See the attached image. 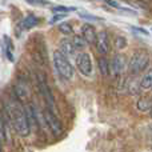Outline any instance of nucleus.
<instances>
[{
  "label": "nucleus",
  "instance_id": "obj_1",
  "mask_svg": "<svg viewBox=\"0 0 152 152\" xmlns=\"http://www.w3.org/2000/svg\"><path fill=\"white\" fill-rule=\"evenodd\" d=\"M10 116L11 121H12L15 131L18 132L20 136H28L31 132V123H29V118L24 108L20 104L15 103L12 107L10 108Z\"/></svg>",
  "mask_w": 152,
  "mask_h": 152
},
{
  "label": "nucleus",
  "instance_id": "obj_2",
  "mask_svg": "<svg viewBox=\"0 0 152 152\" xmlns=\"http://www.w3.org/2000/svg\"><path fill=\"white\" fill-rule=\"evenodd\" d=\"M52 59H53V66H55V69L58 71V74L63 79H66V80H71L74 77V67H72L69 59L66 58L59 50L53 51Z\"/></svg>",
  "mask_w": 152,
  "mask_h": 152
},
{
  "label": "nucleus",
  "instance_id": "obj_3",
  "mask_svg": "<svg viewBox=\"0 0 152 152\" xmlns=\"http://www.w3.org/2000/svg\"><path fill=\"white\" fill-rule=\"evenodd\" d=\"M150 64V55L145 50H137L131 56L128 61V71L131 75H137L143 72Z\"/></svg>",
  "mask_w": 152,
  "mask_h": 152
},
{
  "label": "nucleus",
  "instance_id": "obj_4",
  "mask_svg": "<svg viewBox=\"0 0 152 152\" xmlns=\"http://www.w3.org/2000/svg\"><path fill=\"white\" fill-rule=\"evenodd\" d=\"M76 67L79 72L84 76H91L92 74V60L87 52H80L76 56Z\"/></svg>",
  "mask_w": 152,
  "mask_h": 152
},
{
  "label": "nucleus",
  "instance_id": "obj_5",
  "mask_svg": "<svg viewBox=\"0 0 152 152\" xmlns=\"http://www.w3.org/2000/svg\"><path fill=\"white\" fill-rule=\"evenodd\" d=\"M44 120L45 123H47L48 128L52 131L53 135H59L61 132V123L60 120L58 119V116L53 113L52 110H50V108H47V110L44 111Z\"/></svg>",
  "mask_w": 152,
  "mask_h": 152
},
{
  "label": "nucleus",
  "instance_id": "obj_6",
  "mask_svg": "<svg viewBox=\"0 0 152 152\" xmlns=\"http://www.w3.org/2000/svg\"><path fill=\"white\" fill-rule=\"evenodd\" d=\"M126 67H127V59L124 55H115L112 58V60L110 61V72H112L115 76L121 75L124 71H126Z\"/></svg>",
  "mask_w": 152,
  "mask_h": 152
},
{
  "label": "nucleus",
  "instance_id": "obj_7",
  "mask_svg": "<svg viewBox=\"0 0 152 152\" xmlns=\"http://www.w3.org/2000/svg\"><path fill=\"white\" fill-rule=\"evenodd\" d=\"M95 45H96V50L100 55H107V53L110 52V39H108L107 32L102 31L96 35Z\"/></svg>",
  "mask_w": 152,
  "mask_h": 152
},
{
  "label": "nucleus",
  "instance_id": "obj_8",
  "mask_svg": "<svg viewBox=\"0 0 152 152\" xmlns=\"http://www.w3.org/2000/svg\"><path fill=\"white\" fill-rule=\"evenodd\" d=\"M15 94H16V96H18V99L20 100V102H26V100L31 96V88H29V86L27 84V81L20 80V79L16 81Z\"/></svg>",
  "mask_w": 152,
  "mask_h": 152
},
{
  "label": "nucleus",
  "instance_id": "obj_9",
  "mask_svg": "<svg viewBox=\"0 0 152 152\" xmlns=\"http://www.w3.org/2000/svg\"><path fill=\"white\" fill-rule=\"evenodd\" d=\"M40 92H42L43 97L45 99V102H47L48 104V108L50 110H53V104H55V100H53V96L52 94H51V89L50 87H48L47 81H45V77L44 76H40Z\"/></svg>",
  "mask_w": 152,
  "mask_h": 152
},
{
  "label": "nucleus",
  "instance_id": "obj_10",
  "mask_svg": "<svg viewBox=\"0 0 152 152\" xmlns=\"http://www.w3.org/2000/svg\"><path fill=\"white\" fill-rule=\"evenodd\" d=\"M96 29L94 26L91 24H84L81 27V36L84 37V40L87 42V44H95V40H96Z\"/></svg>",
  "mask_w": 152,
  "mask_h": 152
},
{
  "label": "nucleus",
  "instance_id": "obj_11",
  "mask_svg": "<svg viewBox=\"0 0 152 152\" xmlns=\"http://www.w3.org/2000/svg\"><path fill=\"white\" fill-rule=\"evenodd\" d=\"M59 51L68 59L75 58V55H76V48H75V45L72 44L71 39H63L61 40L60 42V50Z\"/></svg>",
  "mask_w": 152,
  "mask_h": 152
},
{
  "label": "nucleus",
  "instance_id": "obj_12",
  "mask_svg": "<svg viewBox=\"0 0 152 152\" xmlns=\"http://www.w3.org/2000/svg\"><path fill=\"white\" fill-rule=\"evenodd\" d=\"M136 108L140 112H148L152 108V97L150 95H144V96H140L139 100L136 102Z\"/></svg>",
  "mask_w": 152,
  "mask_h": 152
},
{
  "label": "nucleus",
  "instance_id": "obj_13",
  "mask_svg": "<svg viewBox=\"0 0 152 152\" xmlns=\"http://www.w3.org/2000/svg\"><path fill=\"white\" fill-rule=\"evenodd\" d=\"M37 24H39V19H37L35 15H28L27 18H24L23 20L20 21L19 28L20 29H31V28H34L35 26H37Z\"/></svg>",
  "mask_w": 152,
  "mask_h": 152
},
{
  "label": "nucleus",
  "instance_id": "obj_14",
  "mask_svg": "<svg viewBox=\"0 0 152 152\" xmlns=\"http://www.w3.org/2000/svg\"><path fill=\"white\" fill-rule=\"evenodd\" d=\"M97 64H99V71H100V74H102L103 76H107L108 74H110V61L107 60V58H104V55H103L102 58L99 59Z\"/></svg>",
  "mask_w": 152,
  "mask_h": 152
},
{
  "label": "nucleus",
  "instance_id": "obj_15",
  "mask_svg": "<svg viewBox=\"0 0 152 152\" xmlns=\"http://www.w3.org/2000/svg\"><path fill=\"white\" fill-rule=\"evenodd\" d=\"M140 87H142V89H151L152 88V68L142 77V80H140Z\"/></svg>",
  "mask_w": 152,
  "mask_h": 152
},
{
  "label": "nucleus",
  "instance_id": "obj_16",
  "mask_svg": "<svg viewBox=\"0 0 152 152\" xmlns=\"http://www.w3.org/2000/svg\"><path fill=\"white\" fill-rule=\"evenodd\" d=\"M128 87V92L131 95H139L142 92V87H140V81H135V80H128L127 83Z\"/></svg>",
  "mask_w": 152,
  "mask_h": 152
},
{
  "label": "nucleus",
  "instance_id": "obj_17",
  "mask_svg": "<svg viewBox=\"0 0 152 152\" xmlns=\"http://www.w3.org/2000/svg\"><path fill=\"white\" fill-rule=\"evenodd\" d=\"M71 42H72V44L75 45L76 50H83V48H86V45H87V42L84 40V37L81 36V35H74Z\"/></svg>",
  "mask_w": 152,
  "mask_h": 152
},
{
  "label": "nucleus",
  "instance_id": "obj_18",
  "mask_svg": "<svg viewBox=\"0 0 152 152\" xmlns=\"http://www.w3.org/2000/svg\"><path fill=\"white\" fill-rule=\"evenodd\" d=\"M59 31H60L63 35H71V34H74V28H72L71 23H67V21L59 24Z\"/></svg>",
  "mask_w": 152,
  "mask_h": 152
},
{
  "label": "nucleus",
  "instance_id": "obj_19",
  "mask_svg": "<svg viewBox=\"0 0 152 152\" xmlns=\"http://www.w3.org/2000/svg\"><path fill=\"white\" fill-rule=\"evenodd\" d=\"M4 43H5V55H7L8 60L13 61V56H12V43H11L10 37L4 36Z\"/></svg>",
  "mask_w": 152,
  "mask_h": 152
},
{
  "label": "nucleus",
  "instance_id": "obj_20",
  "mask_svg": "<svg viewBox=\"0 0 152 152\" xmlns=\"http://www.w3.org/2000/svg\"><path fill=\"white\" fill-rule=\"evenodd\" d=\"M76 8L74 7H64V5H58V7H53L52 11L56 13H68L71 12V11H75Z\"/></svg>",
  "mask_w": 152,
  "mask_h": 152
},
{
  "label": "nucleus",
  "instance_id": "obj_21",
  "mask_svg": "<svg viewBox=\"0 0 152 152\" xmlns=\"http://www.w3.org/2000/svg\"><path fill=\"white\" fill-rule=\"evenodd\" d=\"M115 44H116V48H118V50H123V48L127 45L126 37L124 36H118L116 37V40H115Z\"/></svg>",
  "mask_w": 152,
  "mask_h": 152
},
{
  "label": "nucleus",
  "instance_id": "obj_22",
  "mask_svg": "<svg viewBox=\"0 0 152 152\" xmlns=\"http://www.w3.org/2000/svg\"><path fill=\"white\" fill-rule=\"evenodd\" d=\"M28 3H31V4H35V5H48L50 3L45 1V0H27Z\"/></svg>",
  "mask_w": 152,
  "mask_h": 152
},
{
  "label": "nucleus",
  "instance_id": "obj_23",
  "mask_svg": "<svg viewBox=\"0 0 152 152\" xmlns=\"http://www.w3.org/2000/svg\"><path fill=\"white\" fill-rule=\"evenodd\" d=\"M67 16V13H58V15H55L52 19H51V24H53V23H56V21H59L60 19H64Z\"/></svg>",
  "mask_w": 152,
  "mask_h": 152
},
{
  "label": "nucleus",
  "instance_id": "obj_24",
  "mask_svg": "<svg viewBox=\"0 0 152 152\" xmlns=\"http://www.w3.org/2000/svg\"><path fill=\"white\" fill-rule=\"evenodd\" d=\"M103 1L107 3L108 5H111V7H113V8H118V10H123V8H121L116 1H113V0H103Z\"/></svg>",
  "mask_w": 152,
  "mask_h": 152
},
{
  "label": "nucleus",
  "instance_id": "obj_25",
  "mask_svg": "<svg viewBox=\"0 0 152 152\" xmlns=\"http://www.w3.org/2000/svg\"><path fill=\"white\" fill-rule=\"evenodd\" d=\"M80 18L88 19V20H100L99 18H96V16H91V15H88V13H80Z\"/></svg>",
  "mask_w": 152,
  "mask_h": 152
},
{
  "label": "nucleus",
  "instance_id": "obj_26",
  "mask_svg": "<svg viewBox=\"0 0 152 152\" xmlns=\"http://www.w3.org/2000/svg\"><path fill=\"white\" fill-rule=\"evenodd\" d=\"M132 29H134V31H136V32H140V34H143V35H148V32L145 31V29H143V28H137V27H132Z\"/></svg>",
  "mask_w": 152,
  "mask_h": 152
},
{
  "label": "nucleus",
  "instance_id": "obj_27",
  "mask_svg": "<svg viewBox=\"0 0 152 152\" xmlns=\"http://www.w3.org/2000/svg\"><path fill=\"white\" fill-rule=\"evenodd\" d=\"M150 115H151V118H152V108L150 110Z\"/></svg>",
  "mask_w": 152,
  "mask_h": 152
},
{
  "label": "nucleus",
  "instance_id": "obj_28",
  "mask_svg": "<svg viewBox=\"0 0 152 152\" xmlns=\"http://www.w3.org/2000/svg\"><path fill=\"white\" fill-rule=\"evenodd\" d=\"M0 152H1V145H0Z\"/></svg>",
  "mask_w": 152,
  "mask_h": 152
},
{
  "label": "nucleus",
  "instance_id": "obj_29",
  "mask_svg": "<svg viewBox=\"0 0 152 152\" xmlns=\"http://www.w3.org/2000/svg\"><path fill=\"white\" fill-rule=\"evenodd\" d=\"M0 127H1V123H0Z\"/></svg>",
  "mask_w": 152,
  "mask_h": 152
}]
</instances>
